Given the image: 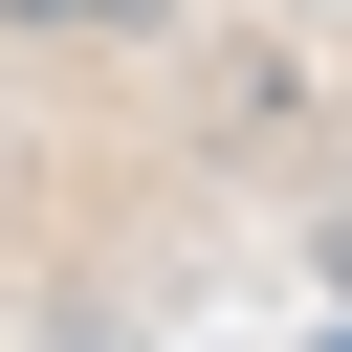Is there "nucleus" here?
Listing matches in <instances>:
<instances>
[{"label": "nucleus", "mask_w": 352, "mask_h": 352, "mask_svg": "<svg viewBox=\"0 0 352 352\" xmlns=\"http://www.w3.org/2000/svg\"><path fill=\"white\" fill-rule=\"evenodd\" d=\"M0 22H44V44H154L176 0H0Z\"/></svg>", "instance_id": "f257e3e1"}, {"label": "nucleus", "mask_w": 352, "mask_h": 352, "mask_svg": "<svg viewBox=\"0 0 352 352\" xmlns=\"http://www.w3.org/2000/svg\"><path fill=\"white\" fill-rule=\"evenodd\" d=\"M330 352H352V330H330Z\"/></svg>", "instance_id": "f03ea898"}]
</instances>
